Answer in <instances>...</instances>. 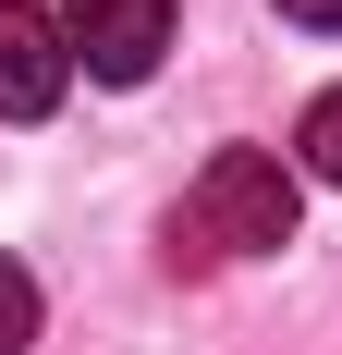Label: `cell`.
<instances>
[{
  "mask_svg": "<svg viewBox=\"0 0 342 355\" xmlns=\"http://www.w3.org/2000/svg\"><path fill=\"white\" fill-rule=\"evenodd\" d=\"M73 86V37L37 0H0V123H49Z\"/></svg>",
  "mask_w": 342,
  "mask_h": 355,
  "instance_id": "3",
  "label": "cell"
},
{
  "mask_svg": "<svg viewBox=\"0 0 342 355\" xmlns=\"http://www.w3.org/2000/svg\"><path fill=\"white\" fill-rule=\"evenodd\" d=\"M294 209H306V184L281 147H208L183 233H196V257H269V245H294Z\"/></svg>",
  "mask_w": 342,
  "mask_h": 355,
  "instance_id": "1",
  "label": "cell"
},
{
  "mask_svg": "<svg viewBox=\"0 0 342 355\" xmlns=\"http://www.w3.org/2000/svg\"><path fill=\"white\" fill-rule=\"evenodd\" d=\"M294 147H306V172H318V184H342V86H318V98H306Z\"/></svg>",
  "mask_w": 342,
  "mask_h": 355,
  "instance_id": "4",
  "label": "cell"
},
{
  "mask_svg": "<svg viewBox=\"0 0 342 355\" xmlns=\"http://www.w3.org/2000/svg\"><path fill=\"white\" fill-rule=\"evenodd\" d=\"M281 12H294V25H342V0H281Z\"/></svg>",
  "mask_w": 342,
  "mask_h": 355,
  "instance_id": "6",
  "label": "cell"
},
{
  "mask_svg": "<svg viewBox=\"0 0 342 355\" xmlns=\"http://www.w3.org/2000/svg\"><path fill=\"white\" fill-rule=\"evenodd\" d=\"M171 12H183V0H62L73 73H98V86H147L159 49H171Z\"/></svg>",
  "mask_w": 342,
  "mask_h": 355,
  "instance_id": "2",
  "label": "cell"
},
{
  "mask_svg": "<svg viewBox=\"0 0 342 355\" xmlns=\"http://www.w3.org/2000/svg\"><path fill=\"white\" fill-rule=\"evenodd\" d=\"M25 343H37V270L0 257V355H25Z\"/></svg>",
  "mask_w": 342,
  "mask_h": 355,
  "instance_id": "5",
  "label": "cell"
}]
</instances>
